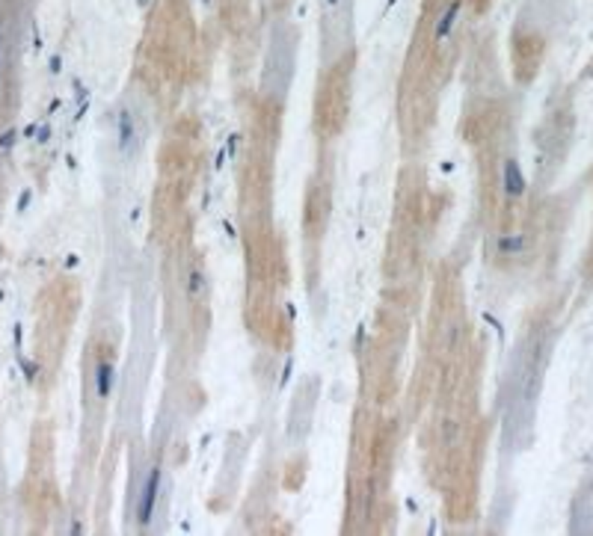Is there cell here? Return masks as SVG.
Listing matches in <instances>:
<instances>
[{"instance_id": "3", "label": "cell", "mask_w": 593, "mask_h": 536, "mask_svg": "<svg viewBox=\"0 0 593 536\" xmlns=\"http://www.w3.org/2000/svg\"><path fill=\"white\" fill-rule=\"evenodd\" d=\"M504 193H508L510 199H519L525 193V178H522L519 163H516L513 158L504 160Z\"/></svg>"}, {"instance_id": "10", "label": "cell", "mask_w": 593, "mask_h": 536, "mask_svg": "<svg viewBox=\"0 0 593 536\" xmlns=\"http://www.w3.org/2000/svg\"><path fill=\"white\" fill-rule=\"evenodd\" d=\"M0 51H3V39H0Z\"/></svg>"}, {"instance_id": "9", "label": "cell", "mask_w": 593, "mask_h": 536, "mask_svg": "<svg viewBox=\"0 0 593 536\" xmlns=\"http://www.w3.org/2000/svg\"><path fill=\"white\" fill-rule=\"evenodd\" d=\"M12 142H15V131H6L3 137H0V149L6 151V149H9V145H12Z\"/></svg>"}, {"instance_id": "8", "label": "cell", "mask_w": 593, "mask_h": 536, "mask_svg": "<svg viewBox=\"0 0 593 536\" xmlns=\"http://www.w3.org/2000/svg\"><path fill=\"white\" fill-rule=\"evenodd\" d=\"M454 15H457V6H451V9H448V12L442 15V21H439V27H436V42H442V39L448 36V30H451V24L457 21Z\"/></svg>"}, {"instance_id": "6", "label": "cell", "mask_w": 593, "mask_h": 536, "mask_svg": "<svg viewBox=\"0 0 593 536\" xmlns=\"http://www.w3.org/2000/svg\"><path fill=\"white\" fill-rule=\"evenodd\" d=\"M205 287H208L205 276H202L199 270H190V278H187V290H190V296H193V299H199V296L205 294Z\"/></svg>"}, {"instance_id": "7", "label": "cell", "mask_w": 593, "mask_h": 536, "mask_svg": "<svg viewBox=\"0 0 593 536\" xmlns=\"http://www.w3.org/2000/svg\"><path fill=\"white\" fill-rule=\"evenodd\" d=\"M119 133H122V149L131 151V140H134V125H131V116H128V113L119 116Z\"/></svg>"}, {"instance_id": "5", "label": "cell", "mask_w": 593, "mask_h": 536, "mask_svg": "<svg viewBox=\"0 0 593 536\" xmlns=\"http://www.w3.org/2000/svg\"><path fill=\"white\" fill-rule=\"evenodd\" d=\"M522 249H525V240L519 234H504V237H499V255H522Z\"/></svg>"}, {"instance_id": "4", "label": "cell", "mask_w": 593, "mask_h": 536, "mask_svg": "<svg viewBox=\"0 0 593 536\" xmlns=\"http://www.w3.org/2000/svg\"><path fill=\"white\" fill-rule=\"evenodd\" d=\"M113 385H116L113 365H110V362H98V367H95V392H98V397L107 400L110 392H113Z\"/></svg>"}, {"instance_id": "1", "label": "cell", "mask_w": 593, "mask_h": 536, "mask_svg": "<svg viewBox=\"0 0 593 536\" xmlns=\"http://www.w3.org/2000/svg\"><path fill=\"white\" fill-rule=\"evenodd\" d=\"M291 65H294V39L288 30L273 33V44L267 53V69H265V92L282 95L291 81Z\"/></svg>"}, {"instance_id": "2", "label": "cell", "mask_w": 593, "mask_h": 536, "mask_svg": "<svg viewBox=\"0 0 593 536\" xmlns=\"http://www.w3.org/2000/svg\"><path fill=\"white\" fill-rule=\"evenodd\" d=\"M160 468L155 465L149 471L146 477V483H142L140 489V504H137V521H140V528H149V521H151V512H155V501H158V489H160Z\"/></svg>"}]
</instances>
